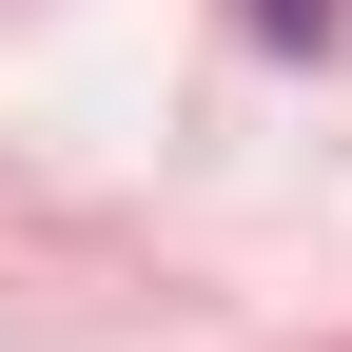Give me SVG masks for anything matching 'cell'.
Wrapping results in <instances>:
<instances>
[{"instance_id":"obj_1","label":"cell","mask_w":352,"mask_h":352,"mask_svg":"<svg viewBox=\"0 0 352 352\" xmlns=\"http://www.w3.org/2000/svg\"><path fill=\"white\" fill-rule=\"evenodd\" d=\"M314 20H333V0H274V39H314Z\"/></svg>"}]
</instances>
